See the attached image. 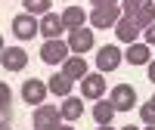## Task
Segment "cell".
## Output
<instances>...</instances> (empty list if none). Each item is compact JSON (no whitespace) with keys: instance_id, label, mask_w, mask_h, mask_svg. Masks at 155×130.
I'll return each mask as SVG.
<instances>
[{"instance_id":"obj_8","label":"cell","mask_w":155,"mask_h":130,"mask_svg":"<svg viewBox=\"0 0 155 130\" xmlns=\"http://www.w3.org/2000/svg\"><path fill=\"white\" fill-rule=\"evenodd\" d=\"M81 96H84V99H93V102H99L102 96H106V77H102L99 71L87 74L84 81H81Z\"/></svg>"},{"instance_id":"obj_21","label":"cell","mask_w":155,"mask_h":130,"mask_svg":"<svg viewBox=\"0 0 155 130\" xmlns=\"http://www.w3.org/2000/svg\"><path fill=\"white\" fill-rule=\"evenodd\" d=\"M146 3H149V0H121V12H124V16H130V19H134V16H137V12L143 9Z\"/></svg>"},{"instance_id":"obj_25","label":"cell","mask_w":155,"mask_h":130,"mask_svg":"<svg viewBox=\"0 0 155 130\" xmlns=\"http://www.w3.org/2000/svg\"><path fill=\"white\" fill-rule=\"evenodd\" d=\"M143 44H155V22H152L149 28L143 31Z\"/></svg>"},{"instance_id":"obj_1","label":"cell","mask_w":155,"mask_h":130,"mask_svg":"<svg viewBox=\"0 0 155 130\" xmlns=\"http://www.w3.org/2000/svg\"><path fill=\"white\" fill-rule=\"evenodd\" d=\"M31 124H34V130H59L62 127V112L56 106H37Z\"/></svg>"},{"instance_id":"obj_31","label":"cell","mask_w":155,"mask_h":130,"mask_svg":"<svg viewBox=\"0 0 155 130\" xmlns=\"http://www.w3.org/2000/svg\"><path fill=\"white\" fill-rule=\"evenodd\" d=\"M149 102H152V106H155V96H152V99H149Z\"/></svg>"},{"instance_id":"obj_32","label":"cell","mask_w":155,"mask_h":130,"mask_svg":"<svg viewBox=\"0 0 155 130\" xmlns=\"http://www.w3.org/2000/svg\"><path fill=\"white\" fill-rule=\"evenodd\" d=\"M146 130H155V127H146Z\"/></svg>"},{"instance_id":"obj_29","label":"cell","mask_w":155,"mask_h":130,"mask_svg":"<svg viewBox=\"0 0 155 130\" xmlns=\"http://www.w3.org/2000/svg\"><path fill=\"white\" fill-rule=\"evenodd\" d=\"M121 130H137V127H134V124H127V127H121Z\"/></svg>"},{"instance_id":"obj_9","label":"cell","mask_w":155,"mask_h":130,"mask_svg":"<svg viewBox=\"0 0 155 130\" xmlns=\"http://www.w3.org/2000/svg\"><path fill=\"white\" fill-rule=\"evenodd\" d=\"M0 65H3L6 71H25V65H28V53H25L22 47H6L3 56H0Z\"/></svg>"},{"instance_id":"obj_3","label":"cell","mask_w":155,"mask_h":130,"mask_svg":"<svg viewBox=\"0 0 155 130\" xmlns=\"http://www.w3.org/2000/svg\"><path fill=\"white\" fill-rule=\"evenodd\" d=\"M121 62H124V53H121L118 47H112V44L99 47V53H96V71H99V74H106V71H115Z\"/></svg>"},{"instance_id":"obj_13","label":"cell","mask_w":155,"mask_h":130,"mask_svg":"<svg viewBox=\"0 0 155 130\" xmlns=\"http://www.w3.org/2000/svg\"><path fill=\"white\" fill-rule=\"evenodd\" d=\"M115 34H118V41H124V44H137V34H140V25H137V19H130V16H121V22L115 25Z\"/></svg>"},{"instance_id":"obj_27","label":"cell","mask_w":155,"mask_h":130,"mask_svg":"<svg viewBox=\"0 0 155 130\" xmlns=\"http://www.w3.org/2000/svg\"><path fill=\"white\" fill-rule=\"evenodd\" d=\"M3 50H6V44H3V37H0V56H3Z\"/></svg>"},{"instance_id":"obj_14","label":"cell","mask_w":155,"mask_h":130,"mask_svg":"<svg viewBox=\"0 0 155 130\" xmlns=\"http://www.w3.org/2000/svg\"><path fill=\"white\" fill-rule=\"evenodd\" d=\"M62 74L71 77V81H84L90 71H87V62H84L81 56H68L65 62H62Z\"/></svg>"},{"instance_id":"obj_33","label":"cell","mask_w":155,"mask_h":130,"mask_svg":"<svg viewBox=\"0 0 155 130\" xmlns=\"http://www.w3.org/2000/svg\"><path fill=\"white\" fill-rule=\"evenodd\" d=\"M152 3H155V0H152Z\"/></svg>"},{"instance_id":"obj_24","label":"cell","mask_w":155,"mask_h":130,"mask_svg":"<svg viewBox=\"0 0 155 130\" xmlns=\"http://www.w3.org/2000/svg\"><path fill=\"white\" fill-rule=\"evenodd\" d=\"M90 6L99 9V6H121V0H90Z\"/></svg>"},{"instance_id":"obj_23","label":"cell","mask_w":155,"mask_h":130,"mask_svg":"<svg viewBox=\"0 0 155 130\" xmlns=\"http://www.w3.org/2000/svg\"><path fill=\"white\" fill-rule=\"evenodd\" d=\"M0 106H12V93H9V87L0 81Z\"/></svg>"},{"instance_id":"obj_30","label":"cell","mask_w":155,"mask_h":130,"mask_svg":"<svg viewBox=\"0 0 155 130\" xmlns=\"http://www.w3.org/2000/svg\"><path fill=\"white\" fill-rule=\"evenodd\" d=\"M96 130H112V127H96Z\"/></svg>"},{"instance_id":"obj_20","label":"cell","mask_w":155,"mask_h":130,"mask_svg":"<svg viewBox=\"0 0 155 130\" xmlns=\"http://www.w3.org/2000/svg\"><path fill=\"white\" fill-rule=\"evenodd\" d=\"M134 19H137V25H140V31H146L149 25L155 22V3H152V0H149V3H146L143 9H140V12H137Z\"/></svg>"},{"instance_id":"obj_19","label":"cell","mask_w":155,"mask_h":130,"mask_svg":"<svg viewBox=\"0 0 155 130\" xmlns=\"http://www.w3.org/2000/svg\"><path fill=\"white\" fill-rule=\"evenodd\" d=\"M22 6H25V12L28 16H47L50 12V6H53V0H22Z\"/></svg>"},{"instance_id":"obj_10","label":"cell","mask_w":155,"mask_h":130,"mask_svg":"<svg viewBox=\"0 0 155 130\" xmlns=\"http://www.w3.org/2000/svg\"><path fill=\"white\" fill-rule=\"evenodd\" d=\"M68 50L78 56H87V50H93V31H87V28L68 31Z\"/></svg>"},{"instance_id":"obj_22","label":"cell","mask_w":155,"mask_h":130,"mask_svg":"<svg viewBox=\"0 0 155 130\" xmlns=\"http://www.w3.org/2000/svg\"><path fill=\"white\" fill-rule=\"evenodd\" d=\"M140 121H143L146 127H155V106H152V102L140 106Z\"/></svg>"},{"instance_id":"obj_16","label":"cell","mask_w":155,"mask_h":130,"mask_svg":"<svg viewBox=\"0 0 155 130\" xmlns=\"http://www.w3.org/2000/svg\"><path fill=\"white\" fill-rule=\"evenodd\" d=\"M115 115H118V112H115V106H112L109 99H99L96 106H93V121H96L99 127H109Z\"/></svg>"},{"instance_id":"obj_2","label":"cell","mask_w":155,"mask_h":130,"mask_svg":"<svg viewBox=\"0 0 155 130\" xmlns=\"http://www.w3.org/2000/svg\"><path fill=\"white\" fill-rule=\"evenodd\" d=\"M109 102L115 106V112H130V109H137V90L130 84H115Z\"/></svg>"},{"instance_id":"obj_7","label":"cell","mask_w":155,"mask_h":130,"mask_svg":"<svg viewBox=\"0 0 155 130\" xmlns=\"http://www.w3.org/2000/svg\"><path fill=\"white\" fill-rule=\"evenodd\" d=\"M47 93H50V87L44 84V81H37V77H28V81L22 84V99L28 102V106H44V99H47Z\"/></svg>"},{"instance_id":"obj_6","label":"cell","mask_w":155,"mask_h":130,"mask_svg":"<svg viewBox=\"0 0 155 130\" xmlns=\"http://www.w3.org/2000/svg\"><path fill=\"white\" fill-rule=\"evenodd\" d=\"M12 34H16L19 41H31L34 34H41V22H37V16H28V12L12 16Z\"/></svg>"},{"instance_id":"obj_17","label":"cell","mask_w":155,"mask_h":130,"mask_svg":"<svg viewBox=\"0 0 155 130\" xmlns=\"http://www.w3.org/2000/svg\"><path fill=\"white\" fill-rule=\"evenodd\" d=\"M59 112H62V121H78V118L84 115V102L78 99V96H65Z\"/></svg>"},{"instance_id":"obj_28","label":"cell","mask_w":155,"mask_h":130,"mask_svg":"<svg viewBox=\"0 0 155 130\" xmlns=\"http://www.w3.org/2000/svg\"><path fill=\"white\" fill-rule=\"evenodd\" d=\"M59 130H74V127H71V124H62V127H59Z\"/></svg>"},{"instance_id":"obj_4","label":"cell","mask_w":155,"mask_h":130,"mask_svg":"<svg viewBox=\"0 0 155 130\" xmlns=\"http://www.w3.org/2000/svg\"><path fill=\"white\" fill-rule=\"evenodd\" d=\"M121 6H99V9H90V25L93 28H115L121 22Z\"/></svg>"},{"instance_id":"obj_15","label":"cell","mask_w":155,"mask_h":130,"mask_svg":"<svg viewBox=\"0 0 155 130\" xmlns=\"http://www.w3.org/2000/svg\"><path fill=\"white\" fill-rule=\"evenodd\" d=\"M124 62L130 65H149L152 62V53H149V44H130L124 53Z\"/></svg>"},{"instance_id":"obj_26","label":"cell","mask_w":155,"mask_h":130,"mask_svg":"<svg viewBox=\"0 0 155 130\" xmlns=\"http://www.w3.org/2000/svg\"><path fill=\"white\" fill-rule=\"evenodd\" d=\"M146 74H149V81H152V84H155V59H152V62H149V65H146Z\"/></svg>"},{"instance_id":"obj_12","label":"cell","mask_w":155,"mask_h":130,"mask_svg":"<svg viewBox=\"0 0 155 130\" xmlns=\"http://www.w3.org/2000/svg\"><path fill=\"white\" fill-rule=\"evenodd\" d=\"M84 22H87V9L84 6H65L62 9V25H65V31L84 28Z\"/></svg>"},{"instance_id":"obj_5","label":"cell","mask_w":155,"mask_h":130,"mask_svg":"<svg viewBox=\"0 0 155 130\" xmlns=\"http://www.w3.org/2000/svg\"><path fill=\"white\" fill-rule=\"evenodd\" d=\"M68 41H44V47H41V59L47 62V65H59V62H65L68 59Z\"/></svg>"},{"instance_id":"obj_11","label":"cell","mask_w":155,"mask_h":130,"mask_svg":"<svg viewBox=\"0 0 155 130\" xmlns=\"http://www.w3.org/2000/svg\"><path fill=\"white\" fill-rule=\"evenodd\" d=\"M62 31H65V25H62V16H56V12H47V16L41 19V34L47 37V41H59Z\"/></svg>"},{"instance_id":"obj_18","label":"cell","mask_w":155,"mask_h":130,"mask_svg":"<svg viewBox=\"0 0 155 130\" xmlns=\"http://www.w3.org/2000/svg\"><path fill=\"white\" fill-rule=\"evenodd\" d=\"M71 84H74L71 77H65V74L59 71V74L50 77V84H47V87H50V93H53V96H62V99H65V96H71Z\"/></svg>"}]
</instances>
